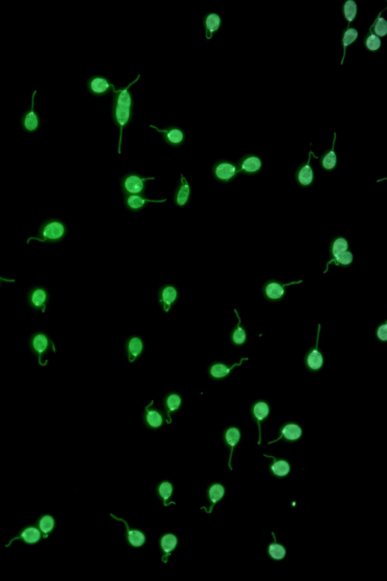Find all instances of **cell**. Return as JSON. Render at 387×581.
I'll use <instances>...</instances> for the list:
<instances>
[{
  "mask_svg": "<svg viewBox=\"0 0 387 581\" xmlns=\"http://www.w3.org/2000/svg\"><path fill=\"white\" fill-rule=\"evenodd\" d=\"M29 347L32 353L37 357L38 363L41 366L47 365L49 360H46L44 362L43 360L51 350L54 353L56 352L55 343L52 341L49 335L44 332H37L30 336Z\"/></svg>",
  "mask_w": 387,
  "mask_h": 581,
  "instance_id": "obj_3",
  "label": "cell"
},
{
  "mask_svg": "<svg viewBox=\"0 0 387 581\" xmlns=\"http://www.w3.org/2000/svg\"><path fill=\"white\" fill-rule=\"evenodd\" d=\"M279 432L280 437L272 441L269 442V444L281 440H284L285 442H295L300 438L302 434V428L300 425L292 421H288L283 424L280 428Z\"/></svg>",
  "mask_w": 387,
  "mask_h": 581,
  "instance_id": "obj_19",
  "label": "cell"
},
{
  "mask_svg": "<svg viewBox=\"0 0 387 581\" xmlns=\"http://www.w3.org/2000/svg\"><path fill=\"white\" fill-rule=\"evenodd\" d=\"M358 4L355 0H345L341 6V14L344 20L347 22V27H350L358 15Z\"/></svg>",
  "mask_w": 387,
  "mask_h": 581,
  "instance_id": "obj_27",
  "label": "cell"
},
{
  "mask_svg": "<svg viewBox=\"0 0 387 581\" xmlns=\"http://www.w3.org/2000/svg\"><path fill=\"white\" fill-rule=\"evenodd\" d=\"M248 360H249L248 357H242L239 363H233L232 365H229V364L222 363V362H216V363L212 364L209 368L210 377L215 380H223L228 376H230L232 372L236 367L240 366L243 363V362L248 361Z\"/></svg>",
  "mask_w": 387,
  "mask_h": 581,
  "instance_id": "obj_17",
  "label": "cell"
},
{
  "mask_svg": "<svg viewBox=\"0 0 387 581\" xmlns=\"http://www.w3.org/2000/svg\"><path fill=\"white\" fill-rule=\"evenodd\" d=\"M167 199H150L145 195H127L124 196V205L127 210L133 213H138L149 203H164Z\"/></svg>",
  "mask_w": 387,
  "mask_h": 581,
  "instance_id": "obj_15",
  "label": "cell"
},
{
  "mask_svg": "<svg viewBox=\"0 0 387 581\" xmlns=\"http://www.w3.org/2000/svg\"><path fill=\"white\" fill-rule=\"evenodd\" d=\"M154 180V177H145L138 173H130L121 179V190L124 196L145 195L148 182Z\"/></svg>",
  "mask_w": 387,
  "mask_h": 581,
  "instance_id": "obj_7",
  "label": "cell"
},
{
  "mask_svg": "<svg viewBox=\"0 0 387 581\" xmlns=\"http://www.w3.org/2000/svg\"><path fill=\"white\" fill-rule=\"evenodd\" d=\"M382 45H383L382 40L373 33L372 27H370L366 32L363 40V46L364 49L369 52H378L381 49Z\"/></svg>",
  "mask_w": 387,
  "mask_h": 581,
  "instance_id": "obj_28",
  "label": "cell"
},
{
  "mask_svg": "<svg viewBox=\"0 0 387 581\" xmlns=\"http://www.w3.org/2000/svg\"><path fill=\"white\" fill-rule=\"evenodd\" d=\"M359 38V33L356 28L353 27H347L341 31L340 41H341L342 48V57L340 65H343L347 55V48L354 44Z\"/></svg>",
  "mask_w": 387,
  "mask_h": 581,
  "instance_id": "obj_25",
  "label": "cell"
},
{
  "mask_svg": "<svg viewBox=\"0 0 387 581\" xmlns=\"http://www.w3.org/2000/svg\"><path fill=\"white\" fill-rule=\"evenodd\" d=\"M34 522L42 532L44 539H48L52 537V534H53L56 527V521L52 514H41Z\"/></svg>",
  "mask_w": 387,
  "mask_h": 581,
  "instance_id": "obj_24",
  "label": "cell"
},
{
  "mask_svg": "<svg viewBox=\"0 0 387 581\" xmlns=\"http://www.w3.org/2000/svg\"><path fill=\"white\" fill-rule=\"evenodd\" d=\"M177 539L171 534L164 536L161 540V547L165 552H171L176 547Z\"/></svg>",
  "mask_w": 387,
  "mask_h": 581,
  "instance_id": "obj_40",
  "label": "cell"
},
{
  "mask_svg": "<svg viewBox=\"0 0 387 581\" xmlns=\"http://www.w3.org/2000/svg\"><path fill=\"white\" fill-rule=\"evenodd\" d=\"M111 515L113 518L119 520V521H122L123 522L125 523V525H127V531H128L129 541H130L132 545L134 546V547H140V546L144 544L145 537L142 533L139 532V531H130V530H129L128 525H127V522H126L124 520L117 518V517L114 516L113 515Z\"/></svg>",
  "mask_w": 387,
  "mask_h": 581,
  "instance_id": "obj_34",
  "label": "cell"
},
{
  "mask_svg": "<svg viewBox=\"0 0 387 581\" xmlns=\"http://www.w3.org/2000/svg\"><path fill=\"white\" fill-rule=\"evenodd\" d=\"M386 8L381 12H379L378 15L375 17L372 25H371L373 33L380 39L386 37L387 35V22L384 17H382V14L383 13L384 11H386Z\"/></svg>",
  "mask_w": 387,
  "mask_h": 581,
  "instance_id": "obj_32",
  "label": "cell"
},
{
  "mask_svg": "<svg viewBox=\"0 0 387 581\" xmlns=\"http://www.w3.org/2000/svg\"><path fill=\"white\" fill-rule=\"evenodd\" d=\"M143 351V342L139 338L133 337L129 340L127 344V352L130 363H133L141 354Z\"/></svg>",
  "mask_w": 387,
  "mask_h": 581,
  "instance_id": "obj_30",
  "label": "cell"
},
{
  "mask_svg": "<svg viewBox=\"0 0 387 581\" xmlns=\"http://www.w3.org/2000/svg\"><path fill=\"white\" fill-rule=\"evenodd\" d=\"M222 22L220 16L215 12H209L203 18V25L207 40L213 37L222 28Z\"/></svg>",
  "mask_w": 387,
  "mask_h": 581,
  "instance_id": "obj_23",
  "label": "cell"
},
{
  "mask_svg": "<svg viewBox=\"0 0 387 581\" xmlns=\"http://www.w3.org/2000/svg\"><path fill=\"white\" fill-rule=\"evenodd\" d=\"M28 305L36 311L44 314L49 301V293L44 287L35 286L28 294Z\"/></svg>",
  "mask_w": 387,
  "mask_h": 581,
  "instance_id": "obj_12",
  "label": "cell"
},
{
  "mask_svg": "<svg viewBox=\"0 0 387 581\" xmlns=\"http://www.w3.org/2000/svg\"><path fill=\"white\" fill-rule=\"evenodd\" d=\"M192 196V187L184 175H181L179 183L173 196V202L176 206L184 207L188 205Z\"/></svg>",
  "mask_w": 387,
  "mask_h": 581,
  "instance_id": "obj_18",
  "label": "cell"
},
{
  "mask_svg": "<svg viewBox=\"0 0 387 581\" xmlns=\"http://www.w3.org/2000/svg\"><path fill=\"white\" fill-rule=\"evenodd\" d=\"M68 233V228L59 219H49L44 222L39 229L37 237H30L27 241H37L42 243H58L65 239Z\"/></svg>",
  "mask_w": 387,
  "mask_h": 581,
  "instance_id": "obj_2",
  "label": "cell"
},
{
  "mask_svg": "<svg viewBox=\"0 0 387 581\" xmlns=\"http://www.w3.org/2000/svg\"><path fill=\"white\" fill-rule=\"evenodd\" d=\"M224 488L220 485H214L210 488V491H209V495H210V499L213 502V506L210 507V512H211L213 506L219 500L222 499V496H224Z\"/></svg>",
  "mask_w": 387,
  "mask_h": 581,
  "instance_id": "obj_37",
  "label": "cell"
},
{
  "mask_svg": "<svg viewBox=\"0 0 387 581\" xmlns=\"http://www.w3.org/2000/svg\"><path fill=\"white\" fill-rule=\"evenodd\" d=\"M139 78L140 75H138L136 79H135L131 84H129L127 87L118 89L114 92L111 115L113 121L119 128V154L121 153L123 130L130 124L133 115V99L130 88L135 84Z\"/></svg>",
  "mask_w": 387,
  "mask_h": 581,
  "instance_id": "obj_1",
  "label": "cell"
},
{
  "mask_svg": "<svg viewBox=\"0 0 387 581\" xmlns=\"http://www.w3.org/2000/svg\"><path fill=\"white\" fill-rule=\"evenodd\" d=\"M353 261H354V255H353V252L350 250H347V251L339 255V256H337V258H334V259L331 260V261H328L327 264H326V268L325 269H324V274H327L331 265H334V266H337V267H349V266L353 264Z\"/></svg>",
  "mask_w": 387,
  "mask_h": 581,
  "instance_id": "obj_29",
  "label": "cell"
},
{
  "mask_svg": "<svg viewBox=\"0 0 387 581\" xmlns=\"http://www.w3.org/2000/svg\"><path fill=\"white\" fill-rule=\"evenodd\" d=\"M87 87L91 95L96 97L104 96L117 90L114 84L110 82L108 78L103 76H91L87 81Z\"/></svg>",
  "mask_w": 387,
  "mask_h": 581,
  "instance_id": "obj_13",
  "label": "cell"
},
{
  "mask_svg": "<svg viewBox=\"0 0 387 581\" xmlns=\"http://www.w3.org/2000/svg\"><path fill=\"white\" fill-rule=\"evenodd\" d=\"M15 281V279H7V278L0 276V286H1L2 282H14Z\"/></svg>",
  "mask_w": 387,
  "mask_h": 581,
  "instance_id": "obj_42",
  "label": "cell"
},
{
  "mask_svg": "<svg viewBox=\"0 0 387 581\" xmlns=\"http://www.w3.org/2000/svg\"><path fill=\"white\" fill-rule=\"evenodd\" d=\"M272 536L275 539V542L273 544H271L269 547V553L271 558L275 560H281L284 558L286 555V550L284 547L281 546V544H277L276 539H275V534L272 533Z\"/></svg>",
  "mask_w": 387,
  "mask_h": 581,
  "instance_id": "obj_35",
  "label": "cell"
},
{
  "mask_svg": "<svg viewBox=\"0 0 387 581\" xmlns=\"http://www.w3.org/2000/svg\"><path fill=\"white\" fill-rule=\"evenodd\" d=\"M315 153L312 150L309 152L308 159L305 162L301 163L296 169L294 173L296 182L301 188L309 189L313 186L315 182V172L312 165V158L315 157Z\"/></svg>",
  "mask_w": 387,
  "mask_h": 581,
  "instance_id": "obj_10",
  "label": "cell"
},
{
  "mask_svg": "<svg viewBox=\"0 0 387 581\" xmlns=\"http://www.w3.org/2000/svg\"><path fill=\"white\" fill-rule=\"evenodd\" d=\"M37 90L33 91L30 107L26 111H24L21 118V126L22 130L28 133H33L41 127V117L35 108V98Z\"/></svg>",
  "mask_w": 387,
  "mask_h": 581,
  "instance_id": "obj_9",
  "label": "cell"
},
{
  "mask_svg": "<svg viewBox=\"0 0 387 581\" xmlns=\"http://www.w3.org/2000/svg\"><path fill=\"white\" fill-rule=\"evenodd\" d=\"M225 439H226V443H227L231 448V454L230 457H229V466L232 470V466H231V461H232L234 448L238 444L239 440H240V430L236 427L229 428V429H228L226 431Z\"/></svg>",
  "mask_w": 387,
  "mask_h": 581,
  "instance_id": "obj_31",
  "label": "cell"
},
{
  "mask_svg": "<svg viewBox=\"0 0 387 581\" xmlns=\"http://www.w3.org/2000/svg\"><path fill=\"white\" fill-rule=\"evenodd\" d=\"M302 280L284 283L276 279H268L262 285V295L264 298L269 303H279L284 299L287 295V287L293 285H299Z\"/></svg>",
  "mask_w": 387,
  "mask_h": 581,
  "instance_id": "obj_4",
  "label": "cell"
},
{
  "mask_svg": "<svg viewBox=\"0 0 387 581\" xmlns=\"http://www.w3.org/2000/svg\"><path fill=\"white\" fill-rule=\"evenodd\" d=\"M43 539H44L42 532H41L36 523L33 522L22 527L19 530L18 532L16 534V535L14 536L6 544L5 547L9 548L15 542H19L23 545L26 546L39 545L42 542Z\"/></svg>",
  "mask_w": 387,
  "mask_h": 581,
  "instance_id": "obj_5",
  "label": "cell"
},
{
  "mask_svg": "<svg viewBox=\"0 0 387 581\" xmlns=\"http://www.w3.org/2000/svg\"><path fill=\"white\" fill-rule=\"evenodd\" d=\"M349 248H350L349 242L345 237L337 236L333 238L329 245V261L337 258L339 255L348 250Z\"/></svg>",
  "mask_w": 387,
  "mask_h": 581,
  "instance_id": "obj_26",
  "label": "cell"
},
{
  "mask_svg": "<svg viewBox=\"0 0 387 581\" xmlns=\"http://www.w3.org/2000/svg\"><path fill=\"white\" fill-rule=\"evenodd\" d=\"M235 311V315L238 318V323L231 330L230 335H229V339H230L231 343L232 345L235 347H240L246 344L248 341V332L246 328H245L241 323V319L237 309H234Z\"/></svg>",
  "mask_w": 387,
  "mask_h": 581,
  "instance_id": "obj_22",
  "label": "cell"
},
{
  "mask_svg": "<svg viewBox=\"0 0 387 581\" xmlns=\"http://www.w3.org/2000/svg\"><path fill=\"white\" fill-rule=\"evenodd\" d=\"M321 324H318L317 331L316 342L305 353L303 357L304 366L310 373H316L321 371L324 365V356L319 348L320 334Z\"/></svg>",
  "mask_w": 387,
  "mask_h": 581,
  "instance_id": "obj_6",
  "label": "cell"
},
{
  "mask_svg": "<svg viewBox=\"0 0 387 581\" xmlns=\"http://www.w3.org/2000/svg\"><path fill=\"white\" fill-rule=\"evenodd\" d=\"M375 337L379 342L386 343L387 341V320L380 322L375 328Z\"/></svg>",
  "mask_w": 387,
  "mask_h": 581,
  "instance_id": "obj_39",
  "label": "cell"
},
{
  "mask_svg": "<svg viewBox=\"0 0 387 581\" xmlns=\"http://www.w3.org/2000/svg\"><path fill=\"white\" fill-rule=\"evenodd\" d=\"M150 127L161 133L164 142L170 146H181L186 141V134L179 127L172 126L167 128L159 129L154 125H150Z\"/></svg>",
  "mask_w": 387,
  "mask_h": 581,
  "instance_id": "obj_16",
  "label": "cell"
},
{
  "mask_svg": "<svg viewBox=\"0 0 387 581\" xmlns=\"http://www.w3.org/2000/svg\"><path fill=\"white\" fill-rule=\"evenodd\" d=\"M270 413V406L269 403L263 399H258L255 400L251 406V414L253 420L256 423L259 429V440L258 444H260L262 441V435H261V424L269 417Z\"/></svg>",
  "mask_w": 387,
  "mask_h": 581,
  "instance_id": "obj_14",
  "label": "cell"
},
{
  "mask_svg": "<svg viewBox=\"0 0 387 581\" xmlns=\"http://www.w3.org/2000/svg\"><path fill=\"white\" fill-rule=\"evenodd\" d=\"M181 397H180V396L178 395V394H174V393L170 394V395L167 397V398L166 399V406H167V410H168L167 415H168V418L170 419V423L171 422L170 413H173V412L177 410L179 408V406H181Z\"/></svg>",
  "mask_w": 387,
  "mask_h": 581,
  "instance_id": "obj_36",
  "label": "cell"
},
{
  "mask_svg": "<svg viewBox=\"0 0 387 581\" xmlns=\"http://www.w3.org/2000/svg\"><path fill=\"white\" fill-rule=\"evenodd\" d=\"M336 140H337V132H334L331 148L325 150L320 158L319 165L324 171L332 172L335 170L337 167L338 159L335 151Z\"/></svg>",
  "mask_w": 387,
  "mask_h": 581,
  "instance_id": "obj_20",
  "label": "cell"
},
{
  "mask_svg": "<svg viewBox=\"0 0 387 581\" xmlns=\"http://www.w3.org/2000/svg\"><path fill=\"white\" fill-rule=\"evenodd\" d=\"M172 491H173V488H172V485L170 483L165 482V483L160 485V488H159V492H160V496L164 498V502H166V501L170 497Z\"/></svg>",
  "mask_w": 387,
  "mask_h": 581,
  "instance_id": "obj_41",
  "label": "cell"
},
{
  "mask_svg": "<svg viewBox=\"0 0 387 581\" xmlns=\"http://www.w3.org/2000/svg\"><path fill=\"white\" fill-rule=\"evenodd\" d=\"M212 173L216 181L223 184L232 183L239 175L237 164L226 159L216 161L212 167Z\"/></svg>",
  "mask_w": 387,
  "mask_h": 581,
  "instance_id": "obj_8",
  "label": "cell"
},
{
  "mask_svg": "<svg viewBox=\"0 0 387 581\" xmlns=\"http://www.w3.org/2000/svg\"><path fill=\"white\" fill-rule=\"evenodd\" d=\"M178 297V290L174 285L170 284L164 285L158 293L159 304L165 312H169L171 306L177 301Z\"/></svg>",
  "mask_w": 387,
  "mask_h": 581,
  "instance_id": "obj_21",
  "label": "cell"
},
{
  "mask_svg": "<svg viewBox=\"0 0 387 581\" xmlns=\"http://www.w3.org/2000/svg\"><path fill=\"white\" fill-rule=\"evenodd\" d=\"M236 164L239 175L248 176V177H254L259 175L263 168L262 159L253 153H249L242 156Z\"/></svg>",
  "mask_w": 387,
  "mask_h": 581,
  "instance_id": "obj_11",
  "label": "cell"
},
{
  "mask_svg": "<svg viewBox=\"0 0 387 581\" xmlns=\"http://www.w3.org/2000/svg\"><path fill=\"white\" fill-rule=\"evenodd\" d=\"M146 419H147L148 423L151 427H160L163 423V419H162V416H160V413H157L155 410H148V408Z\"/></svg>",
  "mask_w": 387,
  "mask_h": 581,
  "instance_id": "obj_38",
  "label": "cell"
},
{
  "mask_svg": "<svg viewBox=\"0 0 387 581\" xmlns=\"http://www.w3.org/2000/svg\"><path fill=\"white\" fill-rule=\"evenodd\" d=\"M264 456L267 458H271L273 459V462L270 466L271 472L273 475L277 477H284L290 472L291 466L287 461L285 460H278L275 459L274 456H267L264 454Z\"/></svg>",
  "mask_w": 387,
  "mask_h": 581,
  "instance_id": "obj_33",
  "label": "cell"
}]
</instances>
